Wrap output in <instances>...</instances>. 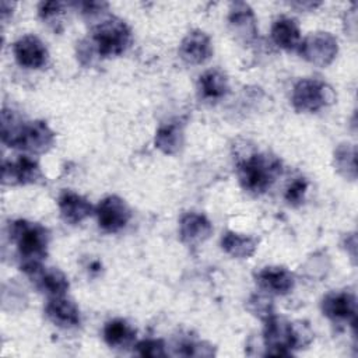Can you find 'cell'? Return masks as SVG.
Segmentation results:
<instances>
[{
	"instance_id": "obj_1",
	"label": "cell",
	"mask_w": 358,
	"mask_h": 358,
	"mask_svg": "<svg viewBox=\"0 0 358 358\" xmlns=\"http://www.w3.org/2000/svg\"><path fill=\"white\" fill-rule=\"evenodd\" d=\"M263 338L266 344V355L289 357L294 350L308 347L313 340L310 327L302 322H289L274 313L264 319Z\"/></svg>"
},
{
	"instance_id": "obj_2",
	"label": "cell",
	"mask_w": 358,
	"mask_h": 358,
	"mask_svg": "<svg viewBox=\"0 0 358 358\" xmlns=\"http://www.w3.org/2000/svg\"><path fill=\"white\" fill-rule=\"evenodd\" d=\"M10 241L17 245L21 257V270L42 264L48 255L49 231L38 222L15 220L8 225Z\"/></svg>"
},
{
	"instance_id": "obj_3",
	"label": "cell",
	"mask_w": 358,
	"mask_h": 358,
	"mask_svg": "<svg viewBox=\"0 0 358 358\" xmlns=\"http://www.w3.org/2000/svg\"><path fill=\"white\" fill-rule=\"evenodd\" d=\"M241 186L253 194L264 193L281 175L282 164L271 154H250L238 164Z\"/></svg>"
},
{
	"instance_id": "obj_4",
	"label": "cell",
	"mask_w": 358,
	"mask_h": 358,
	"mask_svg": "<svg viewBox=\"0 0 358 358\" xmlns=\"http://www.w3.org/2000/svg\"><path fill=\"white\" fill-rule=\"evenodd\" d=\"M131 41V32L129 25L116 17H109L99 22L91 36V45L94 50L103 57H112L122 55Z\"/></svg>"
},
{
	"instance_id": "obj_5",
	"label": "cell",
	"mask_w": 358,
	"mask_h": 358,
	"mask_svg": "<svg viewBox=\"0 0 358 358\" xmlns=\"http://www.w3.org/2000/svg\"><path fill=\"white\" fill-rule=\"evenodd\" d=\"M292 105L299 112H316L336 101L330 85L316 78L299 80L292 90Z\"/></svg>"
},
{
	"instance_id": "obj_6",
	"label": "cell",
	"mask_w": 358,
	"mask_h": 358,
	"mask_svg": "<svg viewBox=\"0 0 358 358\" xmlns=\"http://www.w3.org/2000/svg\"><path fill=\"white\" fill-rule=\"evenodd\" d=\"M299 53L309 63L319 67L329 66L338 52L337 39L329 32H315L308 35L298 48Z\"/></svg>"
},
{
	"instance_id": "obj_7",
	"label": "cell",
	"mask_w": 358,
	"mask_h": 358,
	"mask_svg": "<svg viewBox=\"0 0 358 358\" xmlns=\"http://www.w3.org/2000/svg\"><path fill=\"white\" fill-rule=\"evenodd\" d=\"M99 227L105 232H119L126 227L131 217V211L127 203L119 196H108L99 201L95 208Z\"/></svg>"
},
{
	"instance_id": "obj_8",
	"label": "cell",
	"mask_w": 358,
	"mask_h": 358,
	"mask_svg": "<svg viewBox=\"0 0 358 358\" xmlns=\"http://www.w3.org/2000/svg\"><path fill=\"white\" fill-rule=\"evenodd\" d=\"M55 144V133L43 120L25 122L14 148H21L34 154L46 152Z\"/></svg>"
},
{
	"instance_id": "obj_9",
	"label": "cell",
	"mask_w": 358,
	"mask_h": 358,
	"mask_svg": "<svg viewBox=\"0 0 358 358\" xmlns=\"http://www.w3.org/2000/svg\"><path fill=\"white\" fill-rule=\"evenodd\" d=\"M22 271L31 278L34 285L49 298L64 296L70 287L66 274L55 267H43L42 264H38L24 268Z\"/></svg>"
},
{
	"instance_id": "obj_10",
	"label": "cell",
	"mask_w": 358,
	"mask_h": 358,
	"mask_svg": "<svg viewBox=\"0 0 358 358\" xmlns=\"http://www.w3.org/2000/svg\"><path fill=\"white\" fill-rule=\"evenodd\" d=\"M42 178L38 162L28 155H20L15 159L4 161L1 168V179L4 185H31Z\"/></svg>"
},
{
	"instance_id": "obj_11",
	"label": "cell",
	"mask_w": 358,
	"mask_h": 358,
	"mask_svg": "<svg viewBox=\"0 0 358 358\" xmlns=\"http://www.w3.org/2000/svg\"><path fill=\"white\" fill-rule=\"evenodd\" d=\"M17 63L25 69H41L48 63L49 53L45 43L35 35H24L13 45Z\"/></svg>"
},
{
	"instance_id": "obj_12",
	"label": "cell",
	"mask_w": 358,
	"mask_h": 358,
	"mask_svg": "<svg viewBox=\"0 0 358 358\" xmlns=\"http://www.w3.org/2000/svg\"><path fill=\"white\" fill-rule=\"evenodd\" d=\"M322 312L334 322H351L354 326L357 317L355 295L347 291L327 294L322 301Z\"/></svg>"
},
{
	"instance_id": "obj_13",
	"label": "cell",
	"mask_w": 358,
	"mask_h": 358,
	"mask_svg": "<svg viewBox=\"0 0 358 358\" xmlns=\"http://www.w3.org/2000/svg\"><path fill=\"white\" fill-rule=\"evenodd\" d=\"M256 284L267 294L285 295L294 288L295 278L294 274L285 267L267 266L256 274Z\"/></svg>"
},
{
	"instance_id": "obj_14",
	"label": "cell",
	"mask_w": 358,
	"mask_h": 358,
	"mask_svg": "<svg viewBox=\"0 0 358 358\" xmlns=\"http://www.w3.org/2000/svg\"><path fill=\"white\" fill-rule=\"evenodd\" d=\"M179 55L189 64H203L213 55L210 36L199 29L189 32L179 46Z\"/></svg>"
},
{
	"instance_id": "obj_15",
	"label": "cell",
	"mask_w": 358,
	"mask_h": 358,
	"mask_svg": "<svg viewBox=\"0 0 358 358\" xmlns=\"http://www.w3.org/2000/svg\"><path fill=\"white\" fill-rule=\"evenodd\" d=\"M46 317L62 329H71L80 324V309L64 296H52L45 305Z\"/></svg>"
},
{
	"instance_id": "obj_16",
	"label": "cell",
	"mask_w": 358,
	"mask_h": 358,
	"mask_svg": "<svg viewBox=\"0 0 358 358\" xmlns=\"http://www.w3.org/2000/svg\"><path fill=\"white\" fill-rule=\"evenodd\" d=\"M213 234V225L208 218L199 213H186L179 222L180 239L187 245L204 242Z\"/></svg>"
},
{
	"instance_id": "obj_17",
	"label": "cell",
	"mask_w": 358,
	"mask_h": 358,
	"mask_svg": "<svg viewBox=\"0 0 358 358\" xmlns=\"http://www.w3.org/2000/svg\"><path fill=\"white\" fill-rule=\"evenodd\" d=\"M62 218L69 224H80L94 211L91 203L71 190H63L57 200Z\"/></svg>"
},
{
	"instance_id": "obj_18",
	"label": "cell",
	"mask_w": 358,
	"mask_h": 358,
	"mask_svg": "<svg viewBox=\"0 0 358 358\" xmlns=\"http://www.w3.org/2000/svg\"><path fill=\"white\" fill-rule=\"evenodd\" d=\"M229 25L236 36L245 42L255 39L257 34L256 18L249 4L243 1H235L229 8Z\"/></svg>"
},
{
	"instance_id": "obj_19",
	"label": "cell",
	"mask_w": 358,
	"mask_h": 358,
	"mask_svg": "<svg viewBox=\"0 0 358 358\" xmlns=\"http://www.w3.org/2000/svg\"><path fill=\"white\" fill-rule=\"evenodd\" d=\"M273 42L285 50H296L302 42L301 29L295 20L280 17L271 25Z\"/></svg>"
},
{
	"instance_id": "obj_20",
	"label": "cell",
	"mask_w": 358,
	"mask_h": 358,
	"mask_svg": "<svg viewBox=\"0 0 358 358\" xmlns=\"http://www.w3.org/2000/svg\"><path fill=\"white\" fill-rule=\"evenodd\" d=\"M103 340L110 348L116 350L134 347L136 329L124 319H112L103 326Z\"/></svg>"
},
{
	"instance_id": "obj_21",
	"label": "cell",
	"mask_w": 358,
	"mask_h": 358,
	"mask_svg": "<svg viewBox=\"0 0 358 358\" xmlns=\"http://www.w3.org/2000/svg\"><path fill=\"white\" fill-rule=\"evenodd\" d=\"M257 243L259 239L256 236L238 234L234 231H227L221 238V246L224 252L238 259L250 257L255 253Z\"/></svg>"
},
{
	"instance_id": "obj_22",
	"label": "cell",
	"mask_w": 358,
	"mask_h": 358,
	"mask_svg": "<svg viewBox=\"0 0 358 358\" xmlns=\"http://www.w3.org/2000/svg\"><path fill=\"white\" fill-rule=\"evenodd\" d=\"M229 90L228 78L221 70H208L199 78V91L204 99L215 101L227 95Z\"/></svg>"
},
{
	"instance_id": "obj_23",
	"label": "cell",
	"mask_w": 358,
	"mask_h": 358,
	"mask_svg": "<svg viewBox=\"0 0 358 358\" xmlns=\"http://www.w3.org/2000/svg\"><path fill=\"white\" fill-rule=\"evenodd\" d=\"M155 147L165 154H176L183 145V129L178 123L162 124L155 134Z\"/></svg>"
},
{
	"instance_id": "obj_24",
	"label": "cell",
	"mask_w": 358,
	"mask_h": 358,
	"mask_svg": "<svg viewBox=\"0 0 358 358\" xmlns=\"http://www.w3.org/2000/svg\"><path fill=\"white\" fill-rule=\"evenodd\" d=\"M24 123L25 122H22L17 113L4 108L1 112V140H3V143L7 144L8 147H14Z\"/></svg>"
},
{
	"instance_id": "obj_25",
	"label": "cell",
	"mask_w": 358,
	"mask_h": 358,
	"mask_svg": "<svg viewBox=\"0 0 358 358\" xmlns=\"http://www.w3.org/2000/svg\"><path fill=\"white\" fill-rule=\"evenodd\" d=\"M355 147L351 144H343L337 148L334 154V162L337 169L347 178L354 179L357 169H355Z\"/></svg>"
},
{
	"instance_id": "obj_26",
	"label": "cell",
	"mask_w": 358,
	"mask_h": 358,
	"mask_svg": "<svg viewBox=\"0 0 358 358\" xmlns=\"http://www.w3.org/2000/svg\"><path fill=\"white\" fill-rule=\"evenodd\" d=\"M64 3L62 1H42L38 6V13L39 17L53 25L56 28L57 24H62V17L64 14Z\"/></svg>"
},
{
	"instance_id": "obj_27",
	"label": "cell",
	"mask_w": 358,
	"mask_h": 358,
	"mask_svg": "<svg viewBox=\"0 0 358 358\" xmlns=\"http://www.w3.org/2000/svg\"><path fill=\"white\" fill-rule=\"evenodd\" d=\"M134 350H136V354L140 355V357L157 358V357H165L166 355L165 344L159 338L143 340V341H140L134 345Z\"/></svg>"
},
{
	"instance_id": "obj_28",
	"label": "cell",
	"mask_w": 358,
	"mask_h": 358,
	"mask_svg": "<svg viewBox=\"0 0 358 358\" xmlns=\"http://www.w3.org/2000/svg\"><path fill=\"white\" fill-rule=\"evenodd\" d=\"M306 189H308V182H306V179H303V178L295 179V180L287 187V192H285V200H287V203L291 204V206H298V204H301L302 200H303V197H305Z\"/></svg>"
},
{
	"instance_id": "obj_29",
	"label": "cell",
	"mask_w": 358,
	"mask_h": 358,
	"mask_svg": "<svg viewBox=\"0 0 358 358\" xmlns=\"http://www.w3.org/2000/svg\"><path fill=\"white\" fill-rule=\"evenodd\" d=\"M204 343L197 341H185L178 347V354L185 357H210L213 355V350L210 345L204 347Z\"/></svg>"
},
{
	"instance_id": "obj_30",
	"label": "cell",
	"mask_w": 358,
	"mask_h": 358,
	"mask_svg": "<svg viewBox=\"0 0 358 358\" xmlns=\"http://www.w3.org/2000/svg\"><path fill=\"white\" fill-rule=\"evenodd\" d=\"M250 306L249 309L257 315L259 317L262 319H267L268 316L273 315V306H271V302L267 299V298H263V296H255L249 301Z\"/></svg>"
},
{
	"instance_id": "obj_31",
	"label": "cell",
	"mask_w": 358,
	"mask_h": 358,
	"mask_svg": "<svg viewBox=\"0 0 358 358\" xmlns=\"http://www.w3.org/2000/svg\"><path fill=\"white\" fill-rule=\"evenodd\" d=\"M76 6H78L81 8L83 14L90 15V17H95L103 8L108 7V3H105V1H81V3H77Z\"/></svg>"
}]
</instances>
